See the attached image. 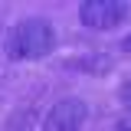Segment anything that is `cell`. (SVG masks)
Instances as JSON below:
<instances>
[{
  "label": "cell",
  "mask_w": 131,
  "mask_h": 131,
  "mask_svg": "<svg viewBox=\"0 0 131 131\" xmlns=\"http://www.w3.org/2000/svg\"><path fill=\"white\" fill-rule=\"evenodd\" d=\"M115 131H131V118H121V121L115 125Z\"/></svg>",
  "instance_id": "5"
},
{
  "label": "cell",
  "mask_w": 131,
  "mask_h": 131,
  "mask_svg": "<svg viewBox=\"0 0 131 131\" xmlns=\"http://www.w3.org/2000/svg\"><path fill=\"white\" fill-rule=\"evenodd\" d=\"M85 118H89V105L82 98H62L46 112L43 131H79Z\"/></svg>",
  "instance_id": "2"
},
{
  "label": "cell",
  "mask_w": 131,
  "mask_h": 131,
  "mask_svg": "<svg viewBox=\"0 0 131 131\" xmlns=\"http://www.w3.org/2000/svg\"><path fill=\"white\" fill-rule=\"evenodd\" d=\"M52 49H56V30L49 20H39V16L16 23L3 39V52L10 59H43Z\"/></svg>",
  "instance_id": "1"
},
{
  "label": "cell",
  "mask_w": 131,
  "mask_h": 131,
  "mask_svg": "<svg viewBox=\"0 0 131 131\" xmlns=\"http://www.w3.org/2000/svg\"><path fill=\"white\" fill-rule=\"evenodd\" d=\"M118 98H121V105H125V108H131V79L125 82V85H121V92H118Z\"/></svg>",
  "instance_id": "4"
},
{
  "label": "cell",
  "mask_w": 131,
  "mask_h": 131,
  "mask_svg": "<svg viewBox=\"0 0 131 131\" xmlns=\"http://www.w3.org/2000/svg\"><path fill=\"white\" fill-rule=\"evenodd\" d=\"M128 16V3L121 0H85L79 7V20L92 30H112Z\"/></svg>",
  "instance_id": "3"
},
{
  "label": "cell",
  "mask_w": 131,
  "mask_h": 131,
  "mask_svg": "<svg viewBox=\"0 0 131 131\" xmlns=\"http://www.w3.org/2000/svg\"><path fill=\"white\" fill-rule=\"evenodd\" d=\"M121 49H125V52H131V33L125 36V39H121Z\"/></svg>",
  "instance_id": "6"
}]
</instances>
